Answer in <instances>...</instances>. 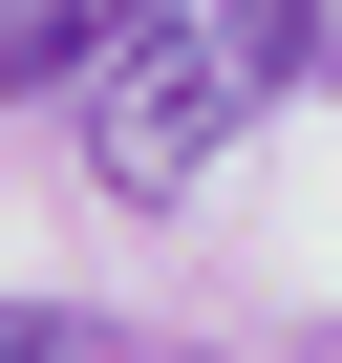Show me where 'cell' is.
I'll return each instance as SVG.
<instances>
[{
	"label": "cell",
	"mask_w": 342,
	"mask_h": 363,
	"mask_svg": "<svg viewBox=\"0 0 342 363\" xmlns=\"http://www.w3.org/2000/svg\"><path fill=\"white\" fill-rule=\"evenodd\" d=\"M86 43H107V0H0V107L22 86H86Z\"/></svg>",
	"instance_id": "7a4b0ae2"
},
{
	"label": "cell",
	"mask_w": 342,
	"mask_h": 363,
	"mask_svg": "<svg viewBox=\"0 0 342 363\" xmlns=\"http://www.w3.org/2000/svg\"><path fill=\"white\" fill-rule=\"evenodd\" d=\"M86 342H107L86 299H0V363H86Z\"/></svg>",
	"instance_id": "3957f363"
},
{
	"label": "cell",
	"mask_w": 342,
	"mask_h": 363,
	"mask_svg": "<svg viewBox=\"0 0 342 363\" xmlns=\"http://www.w3.org/2000/svg\"><path fill=\"white\" fill-rule=\"evenodd\" d=\"M321 0H107V43H86V171L107 193H193V171L278 107V86H321Z\"/></svg>",
	"instance_id": "6da1fadb"
},
{
	"label": "cell",
	"mask_w": 342,
	"mask_h": 363,
	"mask_svg": "<svg viewBox=\"0 0 342 363\" xmlns=\"http://www.w3.org/2000/svg\"><path fill=\"white\" fill-rule=\"evenodd\" d=\"M321 65H342V43H321Z\"/></svg>",
	"instance_id": "277c9868"
}]
</instances>
